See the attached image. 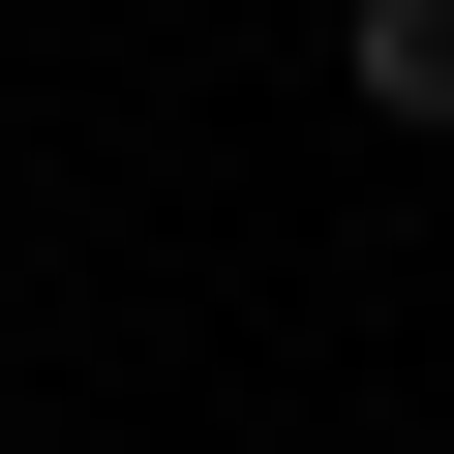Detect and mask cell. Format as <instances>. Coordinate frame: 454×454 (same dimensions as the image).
Instances as JSON below:
<instances>
[{"instance_id":"2","label":"cell","mask_w":454,"mask_h":454,"mask_svg":"<svg viewBox=\"0 0 454 454\" xmlns=\"http://www.w3.org/2000/svg\"><path fill=\"white\" fill-rule=\"evenodd\" d=\"M0 454H31V424H0Z\"/></svg>"},{"instance_id":"1","label":"cell","mask_w":454,"mask_h":454,"mask_svg":"<svg viewBox=\"0 0 454 454\" xmlns=\"http://www.w3.org/2000/svg\"><path fill=\"white\" fill-rule=\"evenodd\" d=\"M333 91L364 121H454V0H333Z\"/></svg>"}]
</instances>
